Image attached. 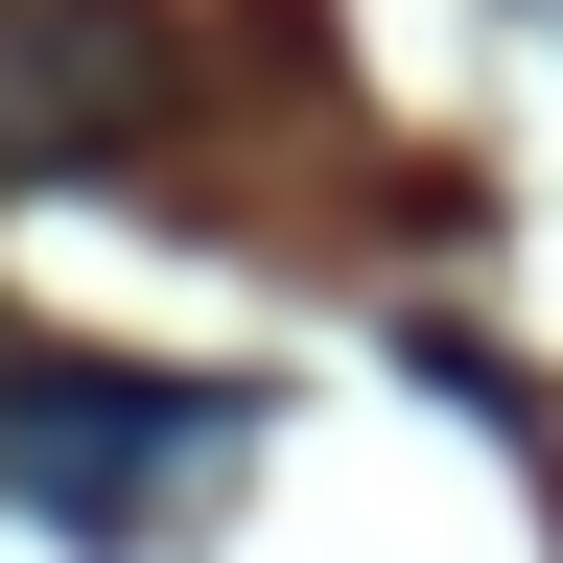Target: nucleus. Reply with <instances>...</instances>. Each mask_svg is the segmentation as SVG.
I'll use <instances>...</instances> for the list:
<instances>
[{"label":"nucleus","instance_id":"nucleus-1","mask_svg":"<svg viewBox=\"0 0 563 563\" xmlns=\"http://www.w3.org/2000/svg\"><path fill=\"white\" fill-rule=\"evenodd\" d=\"M235 446H258L235 376H118V352H24V376H0V493H24L47 540H95V563H165L211 493H235Z\"/></svg>","mask_w":563,"mask_h":563},{"label":"nucleus","instance_id":"nucleus-3","mask_svg":"<svg viewBox=\"0 0 563 563\" xmlns=\"http://www.w3.org/2000/svg\"><path fill=\"white\" fill-rule=\"evenodd\" d=\"M517 24H540V47H563V0H517Z\"/></svg>","mask_w":563,"mask_h":563},{"label":"nucleus","instance_id":"nucleus-2","mask_svg":"<svg viewBox=\"0 0 563 563\" xmlns=\"http://www.w3.org/2000/svg\"><path fill=\"white\" fill-rule=\"evenodd\" d=\"M165 95H188L165 0H0V188H70L118 141H165Z\"/></svg>","mask_w":563,"mask_h":563}]
</instances>
